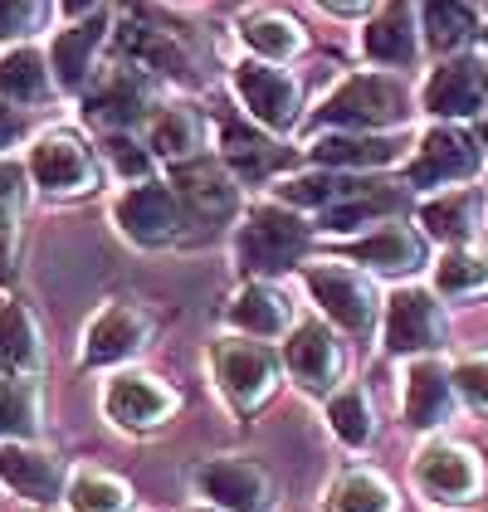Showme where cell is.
Returning a JSON list of instances; mask_svg holds the SVG:
<instances>
[{"instance_id":"obj_1","label":"cell","mask_w":488,"mask_h":512,"mask_svg":"<svg viewBox=\"0 0 488 512\" xmlns=\"http://www.w3.org/2000/svg\"><path fill=\"white\" fill-rule=\"evenodd\" d=\"M308 254V225L303 215L284 205V200H264L254 210H244L240 235H235V259L244 274L254 278H274L293 269Z\"/></svg>"},{"instance_id":"obj_2","label":"cell","mask_w":488,"mask_h":512,"mask_svg":"<svg viewBox=\"0 0 488 512\" xmlns=\"http://www.w3.org/2000/svg\"><path fill=\"white\" fill-rule=\"evenodd\" d=\"M406 122V88L391 74H352L342 79L313 113L318 132H381Z\"/></svg>"},{"instance_id":"obj_3","label":"cell","mask_w":488,"mask_h":512,"mask_svg":"<svg viewBox=\"0 0 488 512\" xmlns=\"http://www.w3.org/2000/svg\"><path fill=\"white\" fill-rule=\"evenodd\" d=\"M303 283H308L318 313H323L332 327L352 332V337H366V332L376 327V313L386 308L362 269H347V264H332V259H327V264H313V269L303 274Z\"/></svg>"},{"instance_id":"obj_4","label":"cell","mask_w":488,"mask_h":512,"mask_svg":"<svg viewBox=\"0 0 488 512\" xmlns=\"http://www.w3.org/2000/svg\"><path fill=\"white\" fill-rule=\"evenodd\" d=\"M210 371H215L220 395L244 415V410L264 405V395L274 391V381H279V352L264 347V342H254V337H225L210 352Z\"/></svg>"},{"instance_id":"obj_5","label":"cell","mask_w":488,"mask_h":512,"mask_svg":"<svg viewBox=\"0 0 488 512\" xmlns=\"http://www.w3.org/2000/svg\"><path fill=\"white\" fill-rule=\"evenodd\" d=\"M469 176H479V137H469L454 122H440L420 137L406 186L410 191H440V186H459Z\"/></svg>"},{"instance_id":"obj_6","label":"cell","mask_w":488,"mask_h":512,"mask_svg":"<svg viewBox=\"0 0 488 512\" xmlns=\"http://www.w3.org/2000/svg\"><path fill=\"white\" fill-rule=\"evenodd\" d=\"M445 308L425 288H396L381 308V342L391 356H425L445 342Z\"/></svg>"},{"instance_id":"obj_7","label":"cell","mask_w":488,"mask_h":512,"mask_svg":"<svg viewBox=\"0 0 488 512\" xmlns=\"http://www.w3.org/2000/svg\"><path fill=\"white\" fill-rule=\"evenodd\" d=\"M113 220H118V230L132 239V244H142V249H162V244H171V239L181 235L186 210H181L176 186L142 181V186H127V191L118 196Z\"/></svg>"},{"instance_id":"obj_8","label":"cell","mask_w":488,"mask_h":512,"mask_svg":"<svg viewBox=\"0 0 488 512\" xmlns=\"http://www.w3.org/2000/svg\"><path fill=\"white\" fill-rule=\"evenodd\" d=\"M171 171H176L171 186H176V196H181L186 220H191V225H205V235L240 215V181L230 176V166L201 157V161H186V166H171Z\"/></svg>"},{"instance_id":"obj_9","label":"cell","mask_w":488,"mask_h":512,"mask_svg":"<svg viewBox=\"0 0 488 512\" xmlns=\"http://www.w3.org/2000/svg\"><path fill=\"white\" fill-rule=\"evenodd\" d=\"M415 488L430 498V503H474L479 488H484V469H479V454L454 444V439H430L420 454H415Z\"/></svg>"},{"instance_id":"obj_10","label":"cell","mask_w":488,"mask_h":512,"mask_svg":"<svg viewBox=\"0 0 488 512\" xmlns=\"http://www.w3.org/2000/svg\"><path fill=\"white\" fill-rule=\"evenodd\" d=\"M235 93H240L244 113L269 127V132H288L298 122V103H303V88L298 79L279 69V64H264V59H240L235 64Z\"/></svg>"},{"instance_id":"obj_11","label":"cell","mask_w":488,"mask_h":512,"mask_svg":"<svg viewBox=\"0 0 488 512\" xmlns=\"http://www.w3.org/2000/svg\"><path fill=\"white\" fill-rule=\"evenodd\" d=\"M147 108H152V74L127 59L118 69H103L83 93V118L108 132H127L132 122L147 118Z\"/></svg>"},{"instance_id":"obj_12","label":"cell","mask_w":488,"mask_h":512,"mask_svg":"<svg viewBox=\"0 0 488 512\" xmlns=\"http://www.w3.org/2000/svg\"><path fill=\"white\" fill-rule=\"evenodd\" d=\"M196 493L220 512H269L274 508L269 473L259 469V464H249V459H240V454L205 459L201 469H196Z\"/></svg>"},{"instance_id":"obj_13","label":"cell","mask_w":488,"mask_h":512,"mask_svg":"<svg viewBox=\"0 0 488 512\" xmlns=\"http://www.w3.org/2000/svg\"><path fill=\"white\" fill-rule=\"evenodd\" d=\"M25 171L35 176V186L44 196H79V191H93V181H98L93 152L74 132H44L40 142L30 147Z\"/></svg>"},{"instance_id":"obj_14","label":"cell","mask_w":488,"mask_h":512,"mask_svg":"<svg viewBox=\"0 0 488 512\" xmlns=\"http://www.w3.org/2000/svg\"><path fill=\"white\" fill-rule=\"evenodd\" d=\"M420 108L435 113L440 122L479 118L488 108V64H479V59H445L420 88Z\"/></svg>"},{"instance_id":"obj_15","label":"cell","mask_w":488,"mask_h":512,"mask_svg":"<svg viewBox=\"0 0 488 512\" xmlns=\"http://www.w3.org/2000/svg\"><path fill=\"white\" fill-rule=\"evenodd\" d=\"M171 410H176V395L147 371H118L103 386V415L118 430H157V425L171 420Z\"/></svg>"},{"instance_id":"obj_16","label":"cell","mask_w":488,"mask_h":512,"mask_svg":"<svg viewBox=\"0 0 488 512\" xmlns=\"http://www.w3.org/2000/svg\"><path fill=\"white\" fill-rule=\"evenodd\" d=\"M122 59L147 69V74H171V79H191V54L171 35V25L152 20L142 5H122Z\"/></svg>"},{"instance_id":"obj_17","label":"cell","mask_w":488,"mask_h":512,"mask_svg":"<svg viewBox=\"0 0 488 512\" xmlns=\"http://www.w3.org/2000/svg\"><path fill=\"white\" fill-rule=\"evenodd\" d=\"M152 337V317L132 303H108L103 313L83 327V347L79 361L83 366H118L127 356H137Z\"/></svg>"},{"instance_id":"obj_18","label":"cell","mask_w":488,"mask_h":512,"mask_svg":"<svg viewBox=\"0 0 488 512\" xmlns=\"http://www.w3.org/2000/svg\"><path fill=\"white\" fill-rule=\"evenodd\" d=\"M406 147V132H318L308 142V157L327 171H376V166L401 161Z\"/></svg>"},{"instance_id":"obj_19","label":"cell","mask_w":488,"mask_h":512,"mask_svg":"<svg viewBox=\"0 0 488 512\" xmlns=\"http://www.w3.org/2000/svg\"><path fill=\"white\" fill-rule=\"evenodd\" d=\"M459 405L454 391V371L435 356H415L406 366V386H401V415L410 430H440Z\"/></svg>"},{"instance_id":"obj_20","label":"cell","mask_w":488,"mask_h":512,"mask_svg":"<svg viewBox=\"0 0 488 512\" xmlns=\"http://www.w3.org/2000/svg\"><path fill=\"white\" fill-rule=\"evenodd\" d=\"M0 483L10 493H20L25 503H64L69 473L54 454H44L25 439H0Z\"/></svg>"},{"instance_id":"obj_21","label":"cell","mask_w":488,"mask_h":512,"mask_svg":"<svg viewBox=\"0 0 488 512\" xmlns=\"http://www.w3.org/2000/svg\"><path fill=\"white\" fill-rule=\"evenodd\" d=\"M284 366L303 391L323 395V391H332L337 376H342V347H337V337L327 332L318 317H308V322H298V327L288 332Z\"/></svg>"},{"instance_id":"obj_22","label":"cell","mask_w":488,"mask_h":512,"mask_svg":"<svg viewBox=\"0 0 488 512\" xmlns=\"http://www.w3.org/2000/svg\"><path fill=\"white\" fill-rule=\"evenodd\" d=\"M103 40H108V15L103 10H93L88 20H79V25H69V30L54 35V44H49V69H54V83L64 93H88V83L98 79L93 74V59H98Z\"/></svg>"},{"instance_id":"obj_23","label":"cell","mask_w":488,"mask_h":512,"mask_svg":"<svg viewBox=\"0 0 488 512\" xmlns=\"http://www.w3.org/2000/svg\"><path fill=\"white\" fill-rule=\"evenodd\" d=\"M362 49H366V59L391 64V69L415 64V54H420V20H415V0H386V5L371 15V25H366Z\"/></svg>"},{"instance_id":"obj_24","label":"cell","mask_w":488,"mask_h":512,"mask_svg":"<svg viewBox=\"0 0 488 512\" xmlns=\"http://www.w3.org/2000/svg\"><path fill=\"white\" fill-rule=\"evenodd\" d=\"M230 327L240 332V337H254V342H274V337H284L288 322H293V308H288V298L274 288V283H264V278H254V283H244L240 293L230 298Z\"/></svg>"},{"instance_id":"obj_25","label":"cell","mask_w":488,"mask_h":512,"mask_svg":"<svg viewBox=\"0 0 488 512\" xmlns=\"http://www.w3.org/2000/svg\"><path fill=\"white\" fill-rule=\"evenodd\" d=\"M147 147H152V157H162L166 166L201 161L205 157V118L191 103H171V108H162V113L152 118Z\"/></svg>"},{"instance_id":"obj_26","label":"cell","mask_w":488,"mask_h":512,"mask_svg":"<svg viewBox=\"0 0 488 512\" xmlns=\"http://www.w3.org/2000/svg\"><path fill=\"white\" fill-rule=\"evenodd\" d=\"M352 259L366 264L371 274H415L425 264V239L410 225H381L352 244Z\"/></svg>"},{"instance_id":"obj_27","label":"cell","mask_w":488,"mask_h":512,"mask_svg":"<svg viewBox=\"0 0 488 512\" xmlns=\"http://www.w3.org/2000/svg\"><path fill=\"white\" fill-rule=\"evenodd\" d=\"M406 205V191H396V186H386V181H366L357 196L337 200L332 210L318 215V230L327 235H347V230H362L371 220H381V215H396Z\"/></svg>"},{"instance_id":"obj_28","label":"cell","mask_w":488,"mask_h":512,"mask_svg":"<svg viewBox=\"0 0 488 512\" xmlns=\"http://www.w3.org/2000/svg\"><path fill=\"white\" fill-rule=\"evenodd\" d=\"M49 59L40 49L20 44V49H5L0 54V103H15V108H35L49 98Z\"/></svg>"},{"instance_id":"obj_29","label":"cell","mask_w":488,"mask_h":512,"mask_svg":"<svg viewBox=\"0 0 488 512\" xmlns=\"http://www.w3.org/2000/svg\"><path fill=\"white\" fill-rule=\"evenodd\" d=\"M366 186V176H352V171H327V166H318V171H303V176H288L284 186H279V200L284 205H293V210H332L337 200L357 196Z\"/></svg>"},{"instance_id":"obj_30","label":"cell","mask_w":488,"mask_h":512,"mask_svg":"<svg viewBox=\"0 0 488 512\" xmlns=\"http://www.w3.org/2000/svg\"><path fill=\"white\" fill-rule=\"evenodd\" d=\"M240 40L264 59V64H284L293 54H303V25L284 10H259L240 20Z\"/></svg>"},{"instance_id":"obj_31","label":"cell","mask_w":488,"mask_h":512,"mask_svg":"<svg viewBox=\"0 0 488 512\" xmlns=\"http://www.w3.org/2000/svg\"><path fill=\"white\" fill-rule=\"evenodd\" d=\"M420 30H425L430 49L449 54L479 35V10H474V0H420Z\"/></svg>"},{"instance_id":"obj_32","label":"cell","mask_w":488,"mask_h":512,"mask_svg":"<svg viewBox=\"0 0 488 512\" xmlns=\"http://www.w3.org/2000/svg\"><path fill=\"white\" fill-rule=\"evenodd\" d=\"M479 210L484 205H479L474 191H445V196L420 205V225L454 249V244H469V235L479 230Z\"/></svg>"},{"instance_id":"obj_33","label":"cell","mask_w":488,"mask_h":512,"mask_svg":"<svg viewBox=\"0 0 488 512\" xmlns=\"http://www.w3.org/2000/svg\"><path fill=\"white\" fill-rule=\"evenodd\" d=\"M435 293L440 298H479L488 293V249L479 244H454L435 264Z\"/></svg>"},{"instance_id":"obj_34","label":"cell","mask_w":488,"mask_h":512,"mask_svg":"<svg viewBox=\"0 0 488 512\" xmlns=\"http://www.w3.org/2000/svg\"><path fill=\"white\" fill-rule=\"evenodd\" d=\"M327 512H396V488L371 469H347L327 488Z\"/></svg>"},{"instance_id":"obj_35","label":"cell","mask_w":488,"mask_h":512,"mask_svg":"<svg viewBox=\"0 0 488 512\" xmlns=\"http://www.w3.org/2000/svg\"><path fill=\"white\" fill-rule=\"evenodd\" d=\"M64 503H69V512H127L132 508V488L122 483L118 473L79 469L69 473Z\"/></svg>"},{"instance_id":"obj_36","label":"cell","mask_w":488,"mask_h":512,"mask_svg":"<svg viewBox=\"0 0 488 512\" xmlns=\"http://www.w3.org/2000/svg\"><path fill=\"white\" fill-rule=\"evenodd\" d=\"M327 425L332 434L347 444V449H366L371 434H376V410H371V395L362 386H337L327 395Z\"/></svg>"},{"instance_id":"obj_37","label":"cell","mask_w":488,"mask_h":512,"mask_svg":"<svg viewBox=\"0 0 488 512\" xmlns=\"http://www.w3.org/2000/svg\"><path fill=\"white\" fill-rule=\"evenodd\" d=\"M279 161H284V147H274L269 137H254V132H244V127H225V166H230L235 181L254 186V181H264Z\"/></svg>"},{"instance_id":"obj_38","label":"cell","mask_w":488,"mask_h":512,"mask_svg":"<svg viewBox=\"0 0 488 512\" xmlns=\"http://www.w3.org/2000/svg\"><path fill=\"white\" fill-rule=\"evenodd\" d=\"M0 361L10 371H20V376H30L40 366V327L20 303L0 308Z\"/></svg>"},{"instance_id":"obj_39","label":"cell","mask_w":488,"mask_h":512,"mask_svg":"<svg viewBox=\"0 0 488 512\" xmlns=\"http://www.w3.org/2000/svg\"><path fill=\"white\" fill-rule=\"evenodd\" d=\"M40 430V391L30 376L0 386V439H30Z\"/></svg>"},{"instance_id":"obj_40","label":"cell","mask_w":488,"mask_h":512,"mask_svg":"<svg viewBox=\"0 0 488 512\" xmlns=\"http://www.w3.org/2000/svg\"><path fill=\"white\" fill-rule=\"evenodd\" d=\"M54 10H59V0H0V44L30 40V35L49 30Z\"/></svg>"},{"instance_id":"obj_41","label":"cell","mask_w":488,"mask_h":512,"mask_svg":"<svg viewBox=\"0 0 488 512\" xmlns=\"http://www.w3.org/2000/svg\"><path fill=\"white\" fill-rule=\"evenodd\" d=\"M103 157L108 166L118 171L122 181H132V186H142V181H152V147H142V142H132L127 132H108L103 137Z\"/></svg>"},{"instance_id":"obj_42","label":"cell","mask_w":488,"mask_h":512,"mask_svg":"<svg viewBox=\"0 0 488 512\" xmlns=\"http://www.w3.org/2000/svg\"><path fill=\"white\" fill-rule=\"evenodd\" d=\"M454 391H459V400H464L469 410H484L488 415V352L464 356V361L454 366Z\"/></svg>"},{"instance_id":"obj_43","label":"cell","mask_w":488,"mask_h":512,"mask_svg":"<svg viewBox=\"0 0 488 512\" xmlns=\"http://www.w3.org/2000/svg\"><path fill=\"white\" fill-rule=\"evenodd\" d=\"M20 196H25V171H20V161H0V225H15Z\"/></svg>"},{"instance_id":"obj_44","label":"cell","mask_w":488,"mask_h":512,"mask_svg":"<svg viewBox=\"0 0 488 512\" xmlns=\"http://www.w3.org/2000/svg\"><path fill=\"white\" fill-rule=\"evenodd\" d=\"M25 132H30L25 108H15V103H0V152H5V147H15Z\"/></svg>"},{"instance_id":"obj_45","label":"cell","mask_w":488,"mask_h":512,"mask_svg":"<svg viewBox=\"0 0 488 512\" xmlns=\"http://www.w3.org/2000/svg\"><path fill=\"white\" fill-rule=\"evenodd\" d=\"M10 244H15V225H0V283L10 278Z\"/></svg>"},{"instance_id":"obj_46","label":"cell","mask_w":488,"mask_h":512,"mask_svg":"<svg viewBox=\"0 0 488 512\" xmlns=\"http://www.w3.org/2000/svg\"><path fill=\"white\" fill-rule=\"evenodd\" d=\"M323 10H332V15H362L371 0H318Z\"/></svg>"},{"instance_id":"obj_47","label":"cell","mask_w":488,"mask_h":512,"mask_svg":"<svg viewBox=\"0 0 488 512\" xmlns=\"http://www.w3.org/2000/svg\"><path fill=\"white\" fill-rule=\"evenodd\" d=\"M93 5H98V0H59V10H64V15H74V20H88V15H93Z\"/></svg>"},{"instance_id":"obj_48","label":"cell","mask_w":488,"mask_h":512,"mask_svg":"<svg viewBox=\"0 0 488 512\" xmlns=\"http://www.w3.org/2000/svg\"><path fill=\"white\" fill-rule=\"evenodd\" d=\"M479 142H484V147H488V113H484V118H479Z\"/></svg>"},{"instance_id":"obj_49","label":"cell","mask_w":488,"mask_h":512,"mask_svg":"<svg viewBox=\"0 0 488 512\" xmlns=\"http://www.w3.org/2000/svg\"><path fill=\"white\" fill-rule=\"evenodd\" d=\"M191 512H220V508H210V503H205V508H191Z\"/></svg>"},{"instance_id":"obj_50","label":"cell","mask_w":488,"mask_h":512,"mask_svg":"<svg viewBox=\"0 0 488 512\" xmlns=\"http://www.w3.org/2000/svg\"><path fill=\"white\" fill-rule=\"evenodd\" d=\"M484 49H488V25H484Z\"/></svg>"}]
</instances>
